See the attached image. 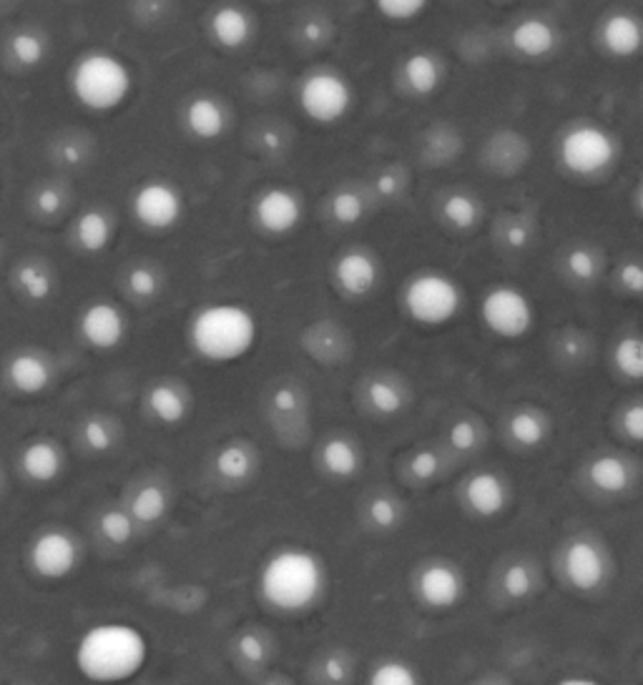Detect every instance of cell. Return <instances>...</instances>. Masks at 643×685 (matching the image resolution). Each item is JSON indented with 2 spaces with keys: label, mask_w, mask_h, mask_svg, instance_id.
<instances>
[{
  "label": "cell",
  "mask_w": 643,
  "mask_h": 685,
  "mask_svg": "<svg viewBox=\"0 0 643 685\" xmlns=\"http://www.w3.org/2000/svg\"><path fill=\"white\" fill-rule=\"evenodd\" d=\"M73 668L91 685H126L137 681L151 661V640L129 621H96L75 638Z\"/></svg>",
  "instance_id": "6da1fadb"
},
{
  "label": "cell",
  "mask_w": 643,
  "mask_h": 685,
  "mask_svg": "<svg viewBox=\"0 0 643 685\" xmlns=\"http://www.w3.org/2000/svg\"><path fill=\"white\" fill-rule=\"evenodd\" d=\"M257 593L277 615L317 611L329 593V568L317 550L307 545H279L265 557L257 572Z\"/></svg>",
  "instance_id": "7a4b0ae2"
},
{
  "label": "cell",
  "mask_w": 643,
  "mask_h": 685,
  "mask_svg": "<svg viewBox=\"0 0 643 685\" xmlns=\"http://www.w3.org/2000/svg\"><path fill=\"white\" fill-rule=\"evenodd\" d=\"M259 336L257 311L232 299L201 304L186 321V344L191 354L214 367L239 365L257 350Z\"/></svg>",
  "instance_id": "3957f363"
},
{
  "label": "cell",
  "mask_w": 643,
  "mask_h": 685,
  "mask_svg": "<svg viewBox=\"0 0 643 685\" xmlns=\"http://www.w3.org/2000/svg\"><path fill=\"white\" fill-rule=\"evenodd\" d=\"M71 98L83 111L108 116L121 111L137 88V75L121 54L108 48H89L73 58L66 73Z\"/></svg>",
  "instance_id": "277c9868"
},
{
  "label": "cell",
  "mask_w": 643,
  "mask_h": 685,
  "mask_svg": "<svg viewBox=\"0 0 643 685\" xmlns=\"http://www.w3.org/2000/svg\"><path fill=\"white\" fill-rule=\"evenodd\" d=\"M402 315L422 329L453 324L465 309V290L453 274L440 269H422L405 282L400 292Z\"/></svg>",
  "instance_id": "5b68a950"
},
{
  "label": "cell",
  "mask_w": 643,
  "mask_h": 685,
  "mask_svg": "<svg viewBox=\"0 0 643 685\" xmlns=\"http://www.w3.org/2000/svg\"><path fill=\"white\" fill-rule=\"evenodd\" d=\"M621 158V141L598 121H578L558 141V164L573 179H598Z\"/></svg>",
  "instance_id": "8992f818"
},
{
  "label": "cell",
  "mask_w": 643,
  "mask_h": 685,
  "mask_svg": "<svg viewBox=\"0 0 643 685\" xmlns=\"http://www.w3.org/2000/svg\"><path fill=\"white\" fill-rule=\"evenodd\" d=\"M556 570L563 586L578 595L600 593L613 575V560L606 545L588 532L569 535L556 553Z\"/></svg>",
  "instance_id": "52a82bcc"
},
{
  "label": "cell",
  "mask_w": 643,
  "mask_h": 685,
  "mask_svg": "<svg viewBox=\"0 0 643 685\" xmlns=\"http://www.w3.org/2000/svg\"><path fill=\"white\" fill-rule=\"evenodd\" d=\"M480 324L503 342H521L536 329L538 309L526 290L515 284H493L478 304Z\"/></svg>",
  "instance_id": "ba28073f"
},
{
  "label": "cell",
  "mask_w": 643,
  "mask_h": 685,
  "mask_svg": "<svg viewBox=\"0 0 643 685\" xmlns=\"http://www.w3.org/2000/svg\"><path fill=\"white\" fill-rule=\"evenodd\" d=\"M358 91L342 71L315 69L297 86V106L302 116L315 126H337L352 114Z\"/></svg>",
  "instance_id": "9c48e42d"
},
{
  "label": "cell",
  "mask_w": 643,
  "mask_h": 685,
  "mask_svg": "<svg viewBox=\"0 0 643 685\" xmlns=\"http://www.w3.org/2000/svg\"><path fill=\"white\" fill-rule=\"evenodd\" d=\"M83 545L75 532L61 525L40 528L25 547V565L36 578L46 582L69 580L81 568Z\"/></svg>",
  "instance_id": "30bf717a"
},
{
  "label": "cell",
  "mask_w": 643,
  "mask_h": 685,
  "mask_svg": "<svg viewBox=\"0 0 643 685\" xmlns=\"http://www.w3.org/2000/svg\"><path fill=\"white\" fill-rule=\"evenodd\" d=\"M129 211L143 232L168 234L184 222L186 197L174 181L149 176L131 191Z\"/></svg>",
  "instance_id": "8fae6325"
},
{
  "label": "cell",
  "mask_w": 643,
  "mask_h": 685,
  "mask_svg": "<svg viewBox=\"0 0 643 685\" xmlns=\"http://www.w3.org/2000/svg\"><path fill=\"white\" fill-rule=\"evenodd\" d=\"M410 588L428 613H453L468 598V575L447 557H430L414 568Z\"/></svg>",
  "instance_id": "7c38bea8"
},
{
  "label": "cell",
  "mask_w": 643,
  "mask_h": 685,
  "mask_svg": "<svg viewBox=\"0 0 643 685\" xmlns=\"http://www.w3.org/2000/svg\"><path fill=\"white\" fill-rule=\"evenodd\" d=\"M79 336L93 352L108 354L121 350L129 340L131 324L126 311L112 299H96L86 304L79 315Z\"/></svg>",
  "instance_id": "4fadbf2b"
},
{
  "label": "cell",
  "mask_w": 643,
  "mask_h": 685,
  "mask_svg": "<svg viewBox=\"0 0 643 685\" xmlns=\"http://www.w3.org/2000/svg\"><path fill=\"white\" fill-rule=\"evenodd\" d=\"M304 219V201L290 186H267L254 197L252 222L267 236H290Z\"/></svg>",
  "instance_id": "5bb4252c"
},
{
  "label": "cell",
  "mask_w": 643,
  "mask_h": 685,
  "mask_svg": "<svg viewBox=\"0 0 643 685\" xmlns=\"http://www.w3.org/2000/svg\"><path fill=\"white\" fill-rule=\"evenodd\" d=\"M463 510L478 520H495L507 512L513 503V487L505 475L495 470H476L458 485Z\"/></svg>",
  "instance_id": "9a60e30c"
},
{
  "label": "cell",
  "mask_w": 643,
  "mask_h": 685,
  "mask_svg": "<svg viewBox=\"0 0 643 685\" xmlns=\"http://www.w3.org/2000/svg\"><path fill=\"white\" fill-rule=\"evenodd\" d=\"M3 382L19 397H44L56 385V365L44 350L23 346L5 359Z\"/></svg>",
  "instance_id": "2e32d148"
},
{
  "label": "cell",
  "mask_w": 643,
  "mask_h": 685,
  "mask_svg": "<svg viewBox=\"0 0 643 685\" xmlns=\"http://www.w3.org/2000/svg\"><path fill=\"white\" fill-rule=\"evenodd\" d=\"M383 282L379 259L367 249H347L332 264V284L344 299L360 302L375 294Z\"/></svg>",
  "instance_id": "e0dca14e"
},
{
  "label": "cell",
  "mask_w": 643,
  "mask_h": 685,
  "mask_svg": "<svg viewBox=\"0 0 643 685\" xmlns=\"http://www.w3.org/2000/svg\"><path fill=\"white\" fill-rule=\"evenodd\" d=\"M143 410L149 420L164 429H176L186 425L194 414V392L182 379L164 377L156 379L143 392Z\"/></svg>",
  "instance_id": "ac0fdd59"
},
{
  "label": "cell",
  "mask_w": 643,
  "mask_h": 685,
  "mask_svg": "<svg viewBox=\"0 0 643 685\" xmlns=\"http://www.w3.org/2000/svg\"><path fill=\"white\" fill-rule=\"evenodd\" d=\"M19 470L31 485H56L69 470V454H66V447L56 437H31L19 452Z\"/></svg>",
  "instance_id": "d6986e66"
},
{
  "label": "cell",
  "mask_w": 643,
  "mask_h": 685,
  "mask_svg": "<svg viewBox=\"0 0 643 685\" xmlns=\"http://www.w3.org/2000/svg\"><path fill=\"white\" fill-rule=\"evenodd\" d=\"M315 462L322 475L335 482H350L365 470V447L347 433H329L315 450Z\"/></svg>",
  "instance_id": "ffe728a7"
},
{
  "label": "cell",
  "mask_w": 643,
  "mask_h": 685,
  "mask_svg": "<svg viewBox=\"0 0 643 685\" xmlns=\"http://www.w3.org/2000/svg\"><path fill=\"white\" fill-rule=\"evenodd\" d=\"M261 457L249 439H230L211 454V472L226 487H247L257 480Z\"/></svg>",
  "instance_id": "44dd1931"
},
{
  "label": "cell",
  "mask_w": 643,
  "mask_h": 685,
  "mask_svg": "<svg viewBox=\"0 0 643 685\" xmlns=\"http://www.w3.org/2000/svg\"><path fill=\"white\" fill-rule=\"evenodd\" d=\"M598 46L616 61L639 58L643 54V19L633 11H611L598 25Z\"/></svg>",
  "instance_id": "7402d4cb"
},
{
  "label": "cell",
  "mask_w": 643,
  "mask_h": 685,
  "mask_svg": "<svg viewBox=\"0 0 643 685\" xmlns=\"http://www.w3.org/2000/svg\"><path fill=\"white\" fill-rule=\"evenodd\" d=\"M505 442L518 452H536L553 435V420L538 404H518L503 420Z\"/></svg>",
  "instance_id": "603a6c76"
},
{
  "label": "cell",
  "mask_w": 643,
  "mask_h": 685,
  "mask_svg": "<svg viewBox=\"0 0 643 685\" xmlns=\"http://www.w3.org/2000/svg\"><path fill=\"white\" fill-rule=\"evenodd\" d=\"M583 477L586 485L600 495L616 497L626 495L636 485V464L629 457L619 452H598L583 464Z\"/></svg>",
  "instance_id": "cb8c5ba5"
},
{
  "label": "cell",
  "mask_w": 643,
  "mask_h": 685,
  "mask_svg": "<svg viewBox=\"0 0 643 685\" xmlns=\"http://www.w3.org/2000/svg\"><path fill=\"white\" fill-rule=\"evenodd\" d=\"M182 121L191 139L211 143L226 137V131H230L232 126V116L230 108H226L217 96H211V93H199V96L186 101Z\"/></svg>",
  "instance_id": "d4e9b609"
},
{
  "label": "cell",
  "mask_w": 643,
  "mask_h": 685,
  "mask_svg": "<svg viewBox=\"0 0 643 685\" xmlns=\"http://www.w3.org/2000/svg\"><path fill=\"white\" fill-rule=\"evenodd\" d=\"M362 404L370 414L375 417L390 420L400 417L402 412H408L410 408V387L405 385L402 377L390 375V371H377V375H370L360 387Z\"/></svg>",
  "instance_id": "484cf974"
},
{
  "label": "cell",
  "mask_w": 643,
  "mask_h": 685,
  "mask_svg": "<svg viewBox=\"0 0 643 685\" xmlns=\"http://www.w3.org/2000/svg\"><path fill=\"white\" fill-rule=\"evenodd\" d=\"M257 25L247 8L224 3L217 5L209 15V36L219 48L242 50L252 44Z\"/></svg>",
  "instance_id": "4316f807"
},
{
  "label": "cell",
  "mask_w": 643,
  "mask_h": 685,
  "mask_svg": "<svg viewBox=\"0 0 643 685\" xmlns=\"http://www.w3.org/2000/svg\"><path fill=\"white\" fill-rule=\"evenodd\" d=\"M558 40H561L558 28L543 15H528V19L515 23L511 33H507V44H511L515 54L530 58V61L553 56Z\"/></svg>",
  "instance_id": "83f0119b"
},
{
  "label": "cell",
  "mask_w": 643,
  "mask_h": 685,
  "mask_svg": "<svg viewBox=\"0 0 643 685\" xmlns=\"http://www.w3.org/2000/svg\"><path fill=\"white\" fill-rule=\"evenodd\" d=\"M277 642L259 625H249V628L236 630L232 638V661L242 673L259 675L267 673L269 665L274 661Z\"/></svg>",
  "instance_id": "f1b7e54d"
},
{
  "label": "cell",
  "mask_w": 643,
  "mask_h": 685,
  "mask_svg": "<svg viewBox=\"0 0 643 685\" xmlns=\"http://www.w3.org/2000/svg\"><path fill=\"white\" fill-rule=\"evenodd\" d=\"M400 81L414 98H430L443 88L445 63L433 50H414L400 66Z\"/></svg>",
  "instance_id": "f546056e"
},
{
  "label": "cell",
  "mask_w": 643,
  "mask_h": 685,
  "mask_svg": "<svg viewBox=\"0 0 643 685\" xmlns=\"http://www.w3.org/2000/svg\"><path fill=\"white\" fill-rule=\"evenodd\" d=\"M269 414L279 433H304L307 425V394L304 389L284 382L269 392Z\"/></svg>",
  "instance_id": "4dcf8cb0"
},
{
  "label": "cell",
  "mask_w": 643,
  "mask_h": 685,
  "mask_svg": "<svg viewBox=\"0 0 643 685\" xmlns=\"http://www.w3.org/2000/svg\"><path fill=\"white\" fill-rule=\"evenodd\" d=\"M71 236L83 253H104L116 239V224L104 209H86L73 219Z\"/></svg>",
  "instance_id": "1f68e13d"
},
{
  "label": "cell",
  "mask_w": 643,
  "mask_h": 685,
  "mask_svg": "<svg viewBox=\"0 0 643 685\" xmlns=\"http://www.w3.org/2000/svg\"><path fill=\"white\" fill-rule=\"evenodd\" d=\"M126 510L131 512L139 528H156L172 512V497L159 482H143V485L133 489L129 503H126Z\"/></svg>",
  "instance_id": "d6a6232c"
},
{
  "label": "cell",
  "mask_w": 643,
  "mask_h": 685,
  "mask_svg": "<svg viewBox=\"0 0 643 685\" xmlns=\"http://www.w3.org/2000/svg\"><path fill=\"white\" fill-rule=\"evenodd\" d=\"M358 661L342 646L322 648L309 665V678L315 685H352Z\"/></svg>",
  "instance_id": "836d02e7"
},
{
  "label": "cell",
  "mask_w": 643,
  "mask_h": 685,
  "mask_svg": "<svg viewBox=\"0 0 643 685\" xmlns=\"http://www.w3.org/2000/svg\"><path fill=\"white\" fill-rule=\"evenodd\" d=\"M405 515H408L405 503L397 495L385 493V489L370 495L365 505H362V520H365V525L375 532H385V535L402 528Z\"/></svg>",
  "instance_id": "e575fe53"
},
{
  "label": "cell",
  "mask_w": 643,
  "mask_h": 685,
  "mask_svg": "<svg viewBox=\"0 0 643 685\" xmlns=\"http://www.w3.org/2000/svg\"><path fill=\"white\" fill-rule=\"evenodd\" d=\"M81 447L91 454H108L118 447V439H121V425H118L116 417H108L104 412H93L86 414L79 427Z\"/></svg>",
  "instance_id": "d590c367"
},
{
  "label": "cell",
  "mask_w": 643,
  "mask_h": 685,
  "mask_svg": "<svg viewBox=\"0 0 643 685\" xmlns=\"http://www.w3.org/2000/svg\"><path fill=\"white\" fill-rule=\"evenodd\" d=\"M498 588H501V593L511 600V603H526V600L536 595L540 588L538 568L530 560H526V557L507 563L501 570Z\"/></svg>",
  "instance_id": "8d00e7d4"
},
{
  "label": "cell",
  "mask_w": 643,
  "mask_h": 685,
  "mask_svg": "<svg viewBox=\"0 0 643 685\" xmlns=\"http://www.w3.org/2000/svg\"><path fill=\"white\" fill-rule=\"evenodd\" d=\"M13 290L21 294V297L25 302H33V304H44L48 302L50 297H54V274L48 272L46 267L36 264V261H23V264H19L13 269Z\"/></svg>",
  "instance_id": "74e56055"
},
{
  "label": "cell",
  "mask_w": 643,
  "mask_h": 685,
  "mask_svg": "<svg viewBox=\"0 0 643 685\" xmlns=\"http://www.w3.org/2000/svg\"><path fill=\"white\" fill-rule=\"evenodd\" d=\"M365 685H425V678L408 658L383 656L370 665Z\"/></svg>",
  "instance_id": "f35d334b"
},
{
  "label": "cell",
  "mask_w": 643,
  "mask_h": 685,
  "mask_svg": "<svg viewBox=\"0 0 643 685\" xmlns=\"http://www.w3.org/2000/svg\"><path fill=\"white\" fill-rule=\"evenodd\" d=\"M482 204L468 191L447 193L440 204V216L453 228V232H472L482 222Z\"/></svg>",
  "instance_id": "ab89813d"
},
{
  "label": "cell",
  "mask_w": 643,
  "mask_h": 685,
  "mask_svg": "<svg viewBox=\"0 0 643 685\" xmlns=\"http://www.w3.org/2000/svg\"><path fill=\"white\" fill-rule=\"evenodd\" d=\"M611 365L626 382H643V334H623L611 350Z\"/></svg>",
  "instance_id": "60d3db41"
},
{
  "label": "cell",
  "mask_w": 643,
  "mask_h": 685,
  "mask_svg": "<svg viewBox=\"0 0 643 685\" xmlns=\"http://www.w3.org/2000/svg\"><path fill=\"white\" fill-rule=\"evenodd\" d=\"M8 56H11L21 69H38V66L48 58V40L44 33L33 28H21L8 38Z\"/></svg>",
  "instance_id": "b9f144b4"
},
{
  "label": "cell",
  "mask_w": 643,
  "mask_h": 685,
  "mask_svg": "<svg viewBox=\"0 0 643 685\" xmlns=\"http://www.w3.org/2000/svg\"><path fill=\"white\" fill-rule=\"evenodd\" d=\"M137 528H139L137 520L131 518V512L126 510V507H106L96 520V530L101 540L114 547L129 545L133 535H137Z\"/></svg>",
  "instance_id": "7bdbcfd3"
},
{
  "label": "cell",
  "mask_w": 643,
  "mask_h": 685,
  "mask_svg": "<svg viewBox=\"0 0 643 685\" xmlns=\"http://www.w3.org/2000/svg\"><path fill=\"white\" fill-rule=\"evenodd\" d=\"M600 253L591 247H573L565 251L563 269L569 279L578 284H594L600 276Z\"/></svg>",
  "instance_id": "ee69618b"
},
{
  "label": "cell",
  "mask_w": 643,
  "mask_h": 685,
  "mask_svg": "<svg viewBox=\"0 0 643 685\" xmlns=\"http://www.w3.org/2000/svg\"><path fill=\"white\" fill-rule=\"evenodd\" d=\"M443 454L433 447H418L405 462V475H408L410 482L414 485H430V482L440 477L443 472Z\"/></svg>",
  "instance_id": "f6af8a7d"
},
{
  "label": "cell",
  "mask_w": 643,
  "mask_h": 685,
  "mask_svg": "<svg viewBox=\"0 0 643 685\" xmlns=\"http://www.w3.org/2000/svg\"><path fill=\"white\" fill-rule=\"evenodd\" d=\"M486 442V429L472 417H460L447 427V447L458 454H472Z\"/></svg>",
  "instance_id": "bcb514c9"
},
{
  "label": "cell",
  "mask_w": 643,
  "mask_h": 685,
  "mask_svg": "<svg viewBox=\"0 0 643 685\" xmlns=\"http://www.w3.org/2000/svg\"><path fill=\"white\" fill-rule=\"evenodd\" d=\"M124 286H126V292H129L133 299L151 302V299L159 297L161 286H164V282H161V274H159L156 267H151V264H133V267L129 269V272H126Z\"/></svg>",
  "instance_id": "7dc6e473"
},
{
  "label": "cell",
  "mask_w": 643,
  "mask_h": 685,
  "mask_svg": "<svg viewBox=\"0 0 643 685\" xmlns=\"http://www.w3.org/2000/svg\"><path fill=\"white\" fill-rule=\"evenodd\" d=\"M365 211H367L365 199H362L360 193L352 191V189L335 191L332 199H329V216H332L335 222L342 224V226L360 224L362 219H365Z\"/></svg>",
  "instance_id": "c3c4849f"
},
{
  "label": "cell",
  "mask_w": 643,
  "mask_h": 685,
  "mask_svg": "<svg viewBox=\"0 0 643 685\" xmlns=\"http://www.w3.org/2000/svg\"><path fill=\"white\" fill-rule=\"evenodd\" d=\"M433 0H372L375 11L390 23H412L428 13Z\"/></svg>",
  "instance_id": "681fc988"
},
{
  "label": "cell",
  "mask_w": 643,
  "mask_h": 685,
  "mask_svg": "<svg viewBox=\"0 0 643 685\" xmlns=\"http://www.w3.org/2000/svg\"><path fill=\"white\" fill-rule=\"evenodd\" d=\"M616 429L631 445H643V400L626 402L616 414Z\"/></svg>",
  "instance_id": "f907efd6"
},
{
  "label": "cell",
  "mask_w": 643,
  "mask_h": 685,
  "mask_svg": "<svg viewBox=\"0 0 643 685\" xmlns=\"http://www.w3.org/2000/svg\"><path fill=\"white\" fill-rule=\"evenodd\" d=\"M616 286L633 299H643V261L629 259L616 269Z\"/></svg>",
  "instance_id": "816d5d0a"
},
{
  "label": "cell",
  "mask_w": 643,
  "mask_h": 685,
  "mask_svg": "<svg viewBox=\"0 0 643 685\" xmlns=\"http://www.w3.org/2000/svg\"><path fill=\"white\" fill-rule=\"evenodd\" d=\"M66 206V197L61 189H56V186H40V189L33 193V209H36L38 216L44 219H50V216H58Z\"/></svg>",
  "instance_id": "f5cc1de1"
},
{
  "label": "cell",
  "mask_w": 643,
  "mask_h": 685,
  "mask_svg": "<svg viewBox=\"0 0 643 685\" xmlns=\"http://www.w3.org/2000/svg\"><path fill=\"white\" fill-rule=\"evenodd\" d=\"M503 241H505L507 249H523L530 241V232L523 224L507 226L503 232Z\"/></svg>",
  "instance_id": "db71d44e"
},
{
  "label": "cell",
  "mask_w": 643,
  "mask_h": 685,
  "mask_svg": "<svg viewBox=\"0 0 643 685\" xmlns=\"http://www.w3.org/2000/svg\"><path fill=\"white\" fill-rule=\"evenodd\" d=\"M553 685H608V683L591 673H569V675H561V678H558Z\"/></svg>",
  "instance_id": "11a10c76"
},
{
  "label": "cell",
  "mask_w": 643,
  "mask_h": 685,
  "mask_svg": "<svg viewBox=\"0 0 643 685\" xmlns=\"http://www.w3.org/2000/svg\"><path fill=\"white\" fill-rule=\"evenodd\" d=\"M377 193L379 197H393V193L397 191V176H393V174H383L377 179Z\"/></svg>",
  "instance_id": "9f6ffc18"
},
{
  "label": "cell",
  "mask_w": 643,
  "mask_h": 685,
  "mask_svg": "<svg viewBox=\"0 0 643 685\" xmlns=\"http://www.w3.org/2000/svg\"><path fill=\"white\" fill-rule=\"evenodd\" d=\"M259 685H294V683H292L290 678H287V675H282V673L267 671V675H265V678H261Z\"/></svg>",
  "instance_id": "6f0895ef"
},
{
  "label": "cell",
  "mask_w": 643,
  "mask_h": 685,
  "mask_svg": "<svg viewBox=\"0 0 643 685\" xmlns=\"http://www.w3.org/2000/svg\"><path fill=\"white\" fill-rule=\"evenodd\" d=\"M472 685H507L503 678H498V675H486V678H478Z\"/></svg>",
  "instance_id": "680465c9"
},
{
  "label": "cell",
  "mask_w": 643,
  "mask_h": 685,
  "mask_svg": "<svg viewBox=\"0 0 643 685\" xmlns=\"http://www.w3.org/2000/svg\"><path fill=\"white\" fill-rule=\"evenodd\" d=\"M636 209H639V214H641V219H643V179H641L639 189H636Z\"/></svg>",
  "instance_id": "91938a15"
},
{
  "label": "cell",
  "mask_w": 643,
  "mask_h": 685,
  "mask_svg": "<svg viewBox=\"0 0 643 685\" xmlns=\"http://www.w3.org/2000/svg\"><path fill=\"white\" fill-rule=\"evenodd\" d=\"M0 489H3V470H0Z\"/></svg>",
  "instance_id": "94428289"
}]
</instances>
